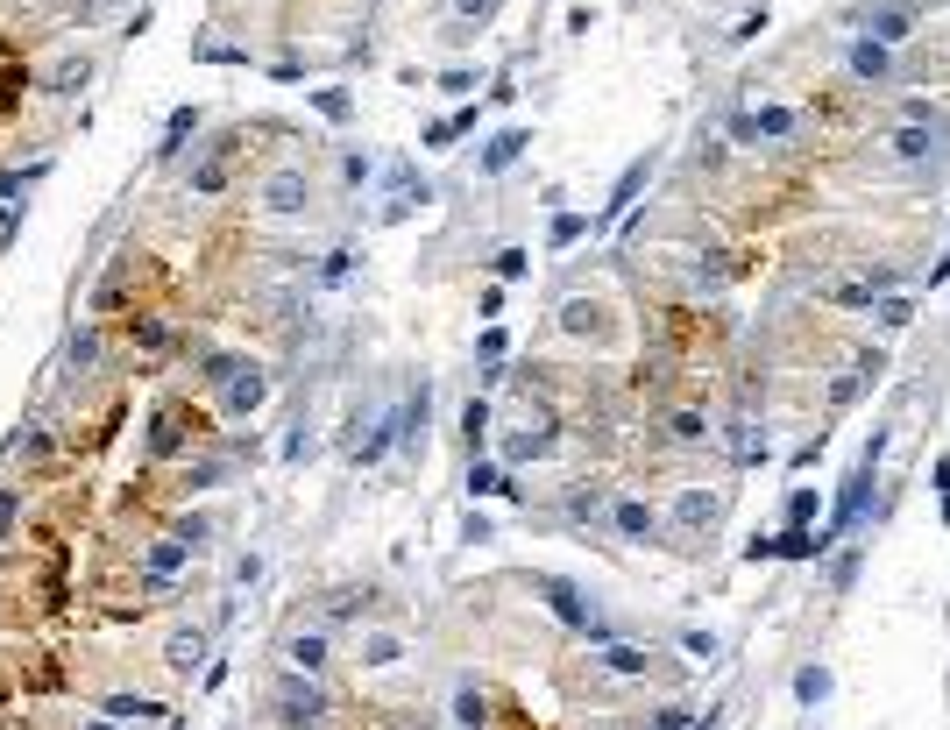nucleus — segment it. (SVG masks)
I'll list each match as a JSON object with an SVG mask.
<instances>
[{
    "mask_svg": "<svg viewBox=\"0 0 950 730\" xmlns=\"http://www.w3.org/2000/svg\"><path fill=\"white\" fill-rule=\"evenodd\" d=\"M532 589H539V603H546L553 617H561L575 638H589V645H603V638H610V617H603V603H596V596H582L568 575H539Z\"/></svg>",
    "mask_w": 950,
    "mask_h": 730,
    "instance_id": "obj_1",
    "label": "nucleus"
},
{
    "mask_svg": "<svg viewBox=\"0 0 950 730\" xmlns=\"http://www.w3.org/2000/svg\"><path fill=\"white\" fill-rule=\"evenodd\" d=\"M929 149H936V128H922V121H908V128L894 135V156H901V164H922Z\"/></svg>",
    "mask_w": 950,
    "mask_h": 730,
    "instance_id": "obj_19",
    "label": "nucleus"
},
{
    "mask_svg": "<svg viewBox=\"0 0 950 730\" xmlns=\"http://www.w3.org/2000/svg\"><path fill=\"white\" fill-rule=\"evenodd\" d=\"M596 667H603V674H617V681H646V645L603 638V645H596Z\"/></svg>",
    "mask_w": 950,
    "mask_h": 730,
    "instance_id": "obj_9",
    "label": "nucleus"
},
{
    "mask_svg": "<svg viewBox=\"0 0 950 730\" xmlns=\"http://www.w3.org/2000/svg\"><path fill=\"white\" fill-rule=\"evenodd\" d=\"M610 525H617V539H631V546H646V539L660 532V511H653V504H639V497H624V504L610 511Z\"/></svg>",
    "mask_w": 950,
    "mask_h": 730,
    "instance_id": "obj_12",
    "label": "nucleus"
},
{
    "mask_svg": "<svg viewBox=\"0 0 950 730\" xmlns=\"http://www.w3.org/2000/svg\"><path fill=\"white\" fill-rule=\"evenodd\" d=\"M816 518V490H795V497H787V525H809Z\"/></svg>",
    "mask_w": 950,
    "mask_h": 730,
    "instance_id": "obj_36",
    "label": "nucleus"
},
{
    "mask_svg": "<svg viewBox=\"0 0 950 730\" xmlns=\"http://www.w3.org/2000/svg\"><path fill=\"white\" fill-rule=\"evenodd\" d=\"M461 128H475V107H468V114H454V121H433V128H426V149H454V135H461Z\"/></svg>",
    "mask_w": 950,
    "mask_h": 730,
    "instance_id": "obj_25",
    "label": "nucleus"
},
{
    "mask_svg": "<svg viewBox=\"0 0 950 730\" xmlns=\"http://www.w3.org/2000/svg\"><path fill=\"white\" fill-rule=\"evenodd\" d=\"M674 518H681V525H709V518H717V497H702V490H688V497L674 504Z\"/></svg>",
    "mask_w": 950,
    "mask_h": 730,
    "instance_id": "obj_24",
    "label": "nucleus"
},
{
    "mask_svg": "<svg viewBox=\"0 0 950 730\" xmlns=\"http://www.w3.org/2000/svg\"><path fill=\"white\" fill-rule=\"evenodd\" d=\"M284 653H291V667H298V674H320V667H327V638H320V631H298Z\"/></svg>",
    "mask_w": 950,
    "mask_h": 730,
    "instance_id": "obj_14",
    "label": "nucleus"
},
{
    "mask_svg": "<svg viewBox=\"0 0 950 730\" xmlns=\"http://www.w3.org/2000/svg\"><path fill=\"white\" fill-rule=\"evenodd\" d=\"M880 376H887V355H880V348H873V355H858V362H851V376H837V383H830V404H851V397H865V390H873Z\"/></svg>",
    "mask_w": 950,
    "mask_h": 730,
    "instance_id": "obj_10",
    "label": "nucleus"
},
{
    "mask_svg": "<svg viewBox=\"0 0 950 730\" xmlns=\"http://www.w3.org/2000/svg\"><path fill=\"white\" fill-rule=\"evenodd\" d=\"M653 730H695V716H688V709H660Z\"/></svg>",
    "mask_w": 950,
    "mask_h": 730,
    "instance_id": "obj_39",
    "label": "nucleus"
},
{
    "mask_svg": "<svg viewBox=\"0 0 950 730\" xmlns=\"http://www.w3.org/2000/svg\"><path fill=\"white\" fill-rule=\"evenodd\" d=\"M525 142H532L525 128H504V135H497V142L483 149V171H511V164H518V156H525Z\"/></svg>",
    "mask_w": 950,
    "mask_h": 730,
    "instance_id": "obj_15",
    "label": "nucleus"
},
{
    "mask_svg": "<svg viewBox=\"0 0 950 730\" xmlns=\"http://www.w3.org/2000/svg\"><path fill=\"white\" fill-rule=\"evenodd\" d=\"M936 497H943V511H950V454L936 461Z\"/></svg>",
    "mask_w": 950,
    "mask_h": 730,
    "instance_id": "obj_41",
    "label": "nucleus"
},
{
    "mask_svg": "<svg viewBox=\"0 0 950 730\" xmlns=\"http://www.w3.org/2000/svg\"><path fill=\"white\" fill-rule=\"evenodd\" d=\"M483 426H490V404H483V397H468V412H461V433H468V447H483Z\"/></svg>",
    "mask_w": 950,
    "mask_h": 730,
    "instance_id": "obj_29",
    "label": "nucleus"
},
{
    "mask_svg": "<svg viewBox=\"0 0 950 730\" xmlns=\"http://www.w3.org/2000/svg\"><path fill=\"white\" fill-rule=\"evenodd\" d=\"M731 135L752 142V149H759V142H787V135H802V114H795V107H752V114L731 121Z\"/></svg>",
    "mask_w": 950,
    "mask_h": 730,
    "instance_id": "obj_4",
    "label": "nucleus"
},
{
    "mask_svg": "<svg viewBox=\"0 0 950 730\" xmlns=\"http://www.w3.org/2000/svg\"><path fill=\"white\" fill-rule=\"evenodd\" d=\"M830 688H837V681H830V667H802V674H795V702H809V709H816V702H830Z\"/></svg>",
    "mask_w": 950,
    "mask_h": 730,
    "instance_id": "obj_21",
    "label": "nucleus"
},
{
    "mask_svg": "<svg viewBox=\"0 0 950 730\" xmlns=\"http://www.w3.org/2000/svg\"><path fill=\"white\" fill-rule=\"evenodd\" d=\"M15 525H22V490H15V482H8V490H0V546H8V539H15Z\"/></svg>",
    "mask_w": 950,
    "mask_h": 730,
    "instance_id": "obj_27",
    "label": "nucleus"
},
{
    "mask_svg": "<svg viewBox=\"0 0 950 730\" xmlns=\"http://www.w3.org/2000/svg\"><path fill=\"white\" fill-rule=\"evenodd\" d=\"M185 135H199V107H178V114H171L164 142H156V156H178V149H185Z\"/></svg>",
    "mask_w": 950,
    "mask_h": 730,
    "instance_id": "obj_20",
    "label": "nucleus"
},
{
    "mask_svg": "<svg viewBox=\"0 0 950 730\" xmlns=\"http://www.w3.org/2000/svg\"><path fill=\"white\" fill-rule=\"evenodd\" d=\"M327 709H334V702H327L320 681H284V688H277V723H284V730H327Z\"/></svg>",
    "mask_w": 950,
    "mask_h": 730,
    "instance_id": "obj_3",
    "label": "nucleus"
},
{
    "mask_svg": "<svg viewBox=\"0 0 950 730\" xmlns=\"http://www.w3.org/2000/svg\"><path fill=\"white\" fill-rule=\"evenodd\" d=\"M312 107H320L327 121H348V93H341V86H327V93H312Z\"/></svg>",
    "mask_w": 950,
    "mask_h": 730,
    "instance_id": "obj_34",
    "label": "nucleus"
},
{
    "mask_svg": "<svg viewBox=\"0 0 950 730\" xmlns=\"http://www.w3.org/2000/svg\"><path fill=\"white\" fill-rule=\"evenodd\" d=\"M164 660H171V667H178V674H192V667H199V660H206V631H178V638H171V645H164Z\"/></svg>",
    "mask_w": 950,
    "mask_h": 730,
    "instance_id": "obj_17",
    "label": "nucleus"
},
{
    "mask_svg": "<svg viewBox=\"0 0 950 730\" xmlns=\"http://www.w3.org/2000/svg\"><path fill=\"white\" fill-rule=\"evenodd\" d=\"M844 64H851V78H865V86H887V78H894V50L873 43V36H858V43L844 50Z\"/></svg>",
    "mask_w": 950,
    "mask_h": 730,
    "instance_id": "obj_7",
    "label": "nucleus"
},
{
    "mask_svg": "<svg viewBox=\"0 0 950 730\" xmlns=\"http://www.w3.org/2000/svg\"><path fill=\"white\" fill-rule=\"evenodd\" d=\"M865 36H873V43H908L915 36V22H908V8H894V0H873V8H865Z\"/></svg>",
    "mask_w": 950,
    "mask_h": 730,
    "instance_id": "obj_8",
    "label": "nucleus"
},
{
    "mask_svg": "<svg viewBox=\"0 0 950 730\" xmlns=\"http://www.w3.org/2000/svg\"><path fill=\"white\" fill-rule=\"evenodd\" d=\"M830 582H837V589H851V582H858V553H844V560L830 567Z\"/></svg>",
    "mask_w": 950,
    "mask_h": 730,
    "instance_id": "obj_40",
    "label": "nucleus"
},
{
    "mask_svg": "<svg viewBox=\"0 0 950 730\" xmlns=\"http://www.w3.org/2000/svg\"><path fill=\"white\" fill-rule=\"evenodd\" d=\"M681 653L688 660H717V638H709V631H681Z\"/></svg>",
    "mask_w": 950,
    "mask_h": 730,
    "instance_id": "obj_35",
    "label": "nucleus"
},
{
    "mask_svg": "<svg viewBox=\"0 0 950 730\" xmlns=\"http://www.w3.org/2000/svg\"><path fill=\"white\" fill-rule=\"evenodd\" d=\"M15 454H22V461H43V454H50V433H43V426L15 433Z\"/></svg>",
    "mask_w": 950,
    "mask_h": 730,
    "instance_id": "obj_32",
    "label": "nucleus"
},
{
    "mask_svg": "<svg viewBox=\"0 0 950 730\" xmlns=\"http://www.w3.org/2000/svg\"><path fill=\"white\" fill-rule=\"evenodd\" d=\"M312 206V178L305 171H277L270 185H263V213H277V220H298Z\"/></svg>",
    "mask_w": 950,
    "mask_h": 730,
    "instance_id": "obj_6",
    "label": "nucleus"
},
{
    "mask_svg": "<svg viewBox=\"0 0 950 730\" xmlns=\"http://www.w3.org/2000/svg\"><path fill=\"white\" fill-rule=\"evenodd\" d=\"M100 362V334L86 327V334H71V369H93Z\"/></svg>",
    "mask_w": 950,
    "mask_h": 730,
    "instance_id": "obj_30",
    "label": "nucleus"
},
{
    "mask_svg": "<svg viewBox=\"0 0 950 730\" xmlns=\"http://www.w3.org/2000/svg\"><path fill=\"white\" fill-rule=\"evenodd\" d=\"M86 78H93V64H86V57H71V64H57V93H78V86H86Z\"/></svg>",
    "mask_w": 950,
    "mask_h": 730,
    "instance_id": "obj_31",
    "label": "nucleus"
},
{
    "mask_svg": "<svg viewBox=\"0 0 950 730\" xmlns=\"http://www.w3.org/2000/svg\"><path fill=\"white\" fill-rule=\"evenodd\" d=\"M362 667H376V674L405 667V638L398 631H362Z\"/></svg>",
    "mask_w": 950,
    "mask_h": 730,
    "instance_id": "obj_13",
    "label": "nucleus"
},
{
    "mask_svg": "<svg viewBox=\"0 0 950 730\" xmlns=\"http://www.w3.org/2000/svg\"><path fill=\"white\" fill-rule=\"evenodd\" d=\"M206 383H220V404H227V419H249L256 404L270 397V376H263L256 362H242V355H213Z\"/></svg>",
    "mask_w": 950,
    "mask_h": 730,
    "instance_id": "obj_2",
    "label": "nucleus"
},
{
    "mask_svg": "<svg viewBox=\"0 0 950 730\" xmlns=\"http://www.w3.org/2000/svg\"><path fill=\"white\" fill-rule=\"evenodd\" d=\"M178 440H185L178 412H156V426H149V454H178Z\"/></svg>",
    "mask_w": 950,
    "mask_h": 730,
    "instance_id": "obj_22",
    "label": "nucleus"
},
{
    "mask_svg": "<svg viewBox=\"0 0 950 730\" xmlns=\"http://www.w3.org/2000/svg\"><path fill=\"white\" fill-rule=\"evenodd\" d=\"M497 490H511V482H504V468L475 461V468H468V497H497Z\"/></svg>",
    "mask_w": 950,
    "mask_h": 730,
    "instance_id": "obj_23",
    "label": "nucleus"
},
{
    "mask_svg": "<svg viewBox=\"0 0 950 730\" xmlns=\"http://www.w3.org/2000/svg\"><path fill=\"white\" fill-rule=\"evenodd\" d=\"M589 234V220L582 213H561V220H553V249H568V241H582Z\"/></svg>",
    "mask_w": 950,
    "mask_h": 730,
    "instance_id": "obj_33",
    "label": "nucleus"
},
{
    "mask_svg": "<svg viewBox=\"0 0 950 730\" xmlns=\"http://www.w3.org/2000/svg\"><path fill=\"white\" fill-rule=\"evenodd\" d=\"M454 8H461V15H490V8H497V0H454Z\"/></svg>",
    "mask_w": 950,
    "mask_h": 730,
    "instance_id": "obj_42",
    "label": "nucleus"
},
{
    "mask_svg": "<svg viewBox=\"0 0 950 730\" xmlns=\"http://www.w3.org/2000/svg\"><path fill=\"white\" fill-rule=\"evenodd\" d=\"M646 178H653V149H646V156H631V164H624V178H617V185H610V199H603V220H617V213H624L631 199H639V192H646Z\"/></svg>",
    "mask_w": 950,
    "mask_h": 730,
    "instance_id": "obj_11",
    "label": "nucleus"
},
{
    "mask_svg": "<svg viewBox=\"0 0 950 730\" xmlns=\"http://www.w3.org/2000/svg\"><path fill=\"white\" fill-rule=\"evenodd\" d=\"M873 312H880V327H887V334H901L908 319H915V305H908V298H873Z\"/></svg>",
    "mask_w": 950,
    "mask_h": 730,
    "instance_id": "obj_26",
    "label": "nucleus"
},
{
    "mask_svg": "<svg viewBox=\"0 0 950 730\" xmlns=\"http://www.w3.org/2000/svg\"><path fill=\"white\" fill-rule=\"evenodd\" d=\"M667 426H674V440H681V447H695V440H709V419H702V412H674Z\"/></svg>",
    "mask_w": 950,
    "mask_h": 730,
    "instance_id": "obj_28",
    "label": "nucleus"
},
{
    "mask_svg": "<svg viewBox=\"0 0 950 730\" xmlns=\"http://www.w3.org/2000/svg\"><path fill=\"white\" fill-rule=\"evenodd\" d=\"M497 277H525V249H497Z\"/></svg>",
    "mask_w": 950,
    "mask_h": 730,
    "instance_id": "obj_38",
    "label": "nucleus"
},
{
    "mask_svg": "<svg viewBox=\"0 0 950 730\" xmlns=\"http://www.w3.org/2000/svg\"><path fill=\"white\" fill-rule=\"evenodd\" d=\"M865 504H873V468L858 461V468H851V482H844V497H837V511H830V532H823V546H830V539H844V532L865 518Z\"/></svg>",
    "mask_w": 950,
    "mask_h": 730,
    "instance_id": "obj_5",
    "label": "nucleus"
},
{
    "mask_svg": "<svg viewBox=\"0 0 950 730\" xmlns=\"http://www.w3.org/2000/svg\"><path fill=\"white\" fill-rule=\"evenodd\" d=\"M440 93H454V100H468V93H475V71H447V78H440Z\"/></svg>",
    "mask_w": 950,
    "mask_h": 730,
    "instance_id": "obj_37",
    "label": "nucleus"
},
{
    "mask_svg": "<svg viewBox=\"0 0 950 730\" xmlns=\"http://www.w3.org/2000/svg\"><path fill=\"white\" fill-rule=\"evenodd\" d=\"M100 709H107V716H114V723H156V716H164V709H156V702H149V695H107V702H100Z\"/></svg>",
    "mask_w": 950,
    "mask_h": 730,
    "instance_id": "obj_16",
    "label": "nucleus"
},
{
    "mask_svg": "<svg viewBox=\"0 0 950 730\" xmlns=\"http://www.w3.org/2000/svg\"><path fill=\"white\" fill-rule=\"evenodd\" d=\"M454 723H461V730H483V723H490V702H483V688H475V681H461V695H454Z\"/></svg>",
    "mask_w": 950,
    "mask_h": 730,
    "instance_id": "obj_18",
    "label": "nucleus"
}]
</instances>
